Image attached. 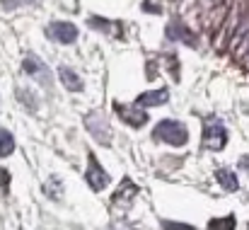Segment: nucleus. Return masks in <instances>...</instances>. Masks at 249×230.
<instances>
[{
    "label": "nucleus",
    "mask_w": 249,
    "mask_h": 230,
    "mask_svg": "<svg viewBox=\"0 0 249 230\" xmlns=\"http://www.w3.org/2000/svg\"><path fill=\"white\" fill-rule=\"evenodd\" d=\"M153 136H155V141H165V143L177 146V148L186 146V141H189V131H186V126L179 124V121H174V119L160 121V124L155 126Z\"/></svg>",
    "instance_id": "1"
},
{
    "label": "nucleus",
    "mask_w": 249,
    "mask_h": 230,
    "mask_svg": "<svg viewBox=\"0 0 249 230\" xmlns=\"http://www.w3.org/2000/svg\"><path fill=\"white\" fill-rule=\"evenodd\" d=\"M85 126H87V131L92 134V138L99 141L102 146H109V143H111V129H109V121H107L104 114H99V112L87 114V116H85Z\"/></svg>",
    "instance_id": "2"
},
{
    "label": "nucleus",
    "mask_w": 249,
    "mask_h": 230,
    "mask_svg": "<svg viewBox=\"0 0 249 230\" xmlns=\"http://www.w3.org/2000/svg\"><path fill=\"white\" fill-rule=\"evenodd\" d=\"M225 143H228V131L223 129L220 121L211 119V121L206 124V129H203V146H206L208 151H223Z\"/></svg>",
    "instance_id": "3"
},
{
    "label": "nucleus",
    "mask_w": 249,
    "mask_h": 230,
    "mask_svg": "<svg viewBox=\"0 0 249 230\" xmlns=\"http://www.w3.org/2000/svg\"><path fill=\"white\" fill-rule=\"evenodd\" d=\"M167 39H172V41H181V44H186V46H191V49L198 46L196 34H194L181 19H172V22L167 24Z\"/></svg>",
    "instance_id": "4"
},
{
    "label": "nucleus",
    "mask_w": 249,
    "mask_h": 230,
    "mask_svg": "<svg viewBox=\"0 0 249 230\" xmlns=\"http://www.w3.org/2000/svg\"><path fill=\"white\" fill-rule=\"evenodd\" d=\"M85 179H87V184L94 189V192H102V189H107L109 187V174L104 172V167L97 162V157L94 155H89V165H87V172H85Z\"/></svg>",
    "instance_id": "5"
},
{
    "label": "nucleus",
    "mask_w": 249,
    "mask_h": 230,
    "mask_svg": "<svg viewBox=\"0 0 249 230\" xmlns=\"http://www.w3.org/2000/svg\"><path fill=\"white\" fill-rule=\"evenodd\" d=\"M46 34L53 39V41H61V44H73L78 39V27L71 24V22H51L46 27Z\"/></svg>",
    "instance_id": "6"
},
{
    "label": "nucleus",
    "mask_w": 249,
    "mask_h": 230,
    "mask_svg": "<svg viewBox=\"0 0 249 230\" xmlns=\"http://www.w3.org/2000/svg\"><path fill=\"white\" fill-rule=\"evenodd\" d=\"M114 112H116L128 126H133V129H141V126L148 124V114H145L143 109H138L136 104H133V107H126V104L114 102Z\"/></svg>",
    "instance_id": "7"
},
{
    "label": "nucleus",
    "mask_w": 249,
    "mask_h": 230,
    "mask_svg": "<svg viewBox=\"0 0 249 230\" xmlns=\"http://www.w3.org/2000/svg\"><path fill=\"white\" fill-rule=\"evenodd\" d=\"M22 71H24L27 76H32L34 80L44 82V85L51 82V73H49L46 63H41V61L34 58V56H24V61H22Z\"/></svg>",
    "instance_id": "8"
},
{
    "label": "nucleus",
    "mask_w": 249,
    "mask_h": 230,
    "mask_svg": "<svg viewBox=\"0 0 249 230\" xmlns=\"http://www.w3.org/2000/svg\"><path fill=\"white\" fill-rule=\"evenodd\" d=\"M138 196V187L126 177L124 182H121V187H119V192L114 194V204L116 206H121V209H128L131 204H133V199Z\"/></svg>",
    "instance_id": "9"
},
{
    "label": "nucleus",
    "mask_w": 249,
    "mask_h": 230,
    "mask_svg": "<svg viewBox=\"0 0 249 230\" xmlns=\"http://www.w3.org/2000/svg\"><path fill=\"white\" fill-rule=\"evenodd\" d=\"M167 99H169V92L165 87H160V90H153V92H143L136 99V107H158V104H165Z\"/></svg>",
    "instance_id": "10"
},
{
    "label": "nucleus",
    "mask_w": 249,
    "mask_h": 230,
    "mask_svg": "<svg viewBox=\"0 0 249 230\" xmlns=\"http://www.w3.org/2000/svg\"><path fill=\"white\" fill-rule=\"evenodd\" d=\"M87 24H89L92 29L104 32L107 37H114V39L121 37V24H119V22H109V19H104V17H89Z\"/></svg>",
    "instance_id": "11"
},
{
    "label": "nucleus",
    "mask_w": 249,
    "mask_h": 230,
    "mask_svg": "<svg viewBox=\"0 0 249 230\" xmlns=\"http://www.w3.org/2000/svg\"><path fill=\"white\" fill-rule=\"evenodd\" d=\"M58 77H61V82L71 90V92H80L83 90V80H80V76L73 71V68H58Z\"/></svg>",
    "instance_id": "12"
},
{
    "label": "nucleus",
    "mask_w": 249,
    "mask_h": 230,
    "mask_svg": "<svg viewBox=\"0 0 249 230\" xmlns=\"http://www.w3.org/2000/svg\"><path fill=\"white\" fill-rule=\"evenodd\" d=\"M215 179L220 182V187L225 189V192H237V187H240V182H237V177H235V172H230V170H215Z\"/></svg>",
    "instance_id": "13"
},
{
    "label": "nucleus",
    "mask_w": 249,
    "mask_h": 230,
    "mask_svg": "<svg viewBox=\"0 0 249 230\" xmlns=\"http://www.w3.org/2000/svg\"><path fill=\"white\" fill-rule=\"evenodd\" d=\"M12 151H15V138H12V134L5 131V129H0V157L12 155Z\"/></svg>",
    "instance_id": "14"
},
{
    "label": "nucleus",
    "mask_w": 249,
    "mask_h": 230,
    "mask_svg": "<svg viewBox=\"0 0 249 230\" xmlns=\"http://www.w3.org/2000/svg\"><path fill=\"white\" fill-rule=\"evenodd\" d=\"M235 226H237L235 216H225V218H213L208 223V230H235Z\"/></svg>",
    "instance_id": "15"
},
{
    "label": "nucleus",
    "mask_w": 249,
    "mask_h": 230,
    "mask_svg": "<svg viewBox=\"0 0 249 230\" xmlns=\"http://www.w3.org/2000/svg\"><path fill=\"white\" fill-rule=\"evenodd\" d=\"M162 230H196V228L186 226V223H177V221H162Z\"/></svg>",
    "instance_id": "16"
},
{
    "label": "nucleus",
    "mask_w": 249,
    "mask_h": 230,
    "mask_svg": "<svg viewBox=\"0 0 249 230\" xmlns=\"http://www.w3.org/2000/svg\"><path fill=\"white\" fill-rule=\"evenodd\" d=\"M7 187H10V172L7 170H0V192L7 194Z\"/></svg>",
    "instance_id": "17"
},
{
    "label": "nucleus",
    "mask_w": 249,
    "mask_h": 230,
    "mask_svg": "<svg viewBox=\"0 0 249 230\" xmlns=\"http://www.w3.org/2000/svg\"><path fill=\"white\" fill-rule=\"evenodd\" d=\"M143 10H148V12H162V7L160 5H153V2H143Z\"/></svg>",
    "instance_id": "18"
},
{
    "label": "nucleus",
    "mask_w": 249,
    "mask_h": 230,
    "mask_svg": "<svg viewBox=\"0 0 249 230\" xmlns=\"http://www.w3.org/2000/svg\"><path fill=\"white\" fill-rule=\"evenodd\" d=\"M240 165H242V167H249V157H242V160H240Z\"/></svg>",
    "instance_id": "19"
},
{
    "label": "nucleus",
    "mask_w": 249,
    "mask_h": 230,
    "mask_svg": "<svg viewBox=\"0 0 249 230\" xmlns=\"http://www.w3.org/2000/svg\"><path fill=\"white\" fill-rule=\"evenodd\" d=\"M247 230H249V228H247Z\"/></svg>",
    "instance_id": "20"
}]
</instances>
